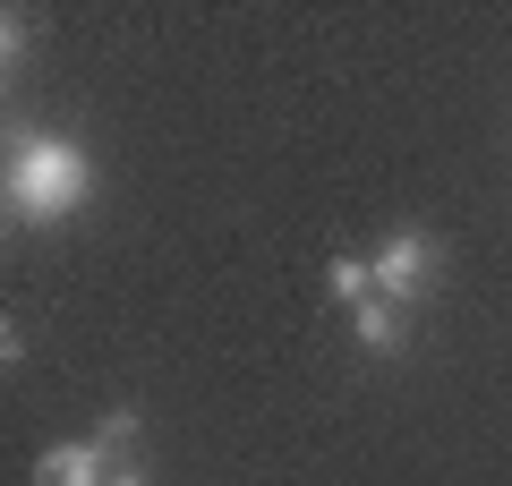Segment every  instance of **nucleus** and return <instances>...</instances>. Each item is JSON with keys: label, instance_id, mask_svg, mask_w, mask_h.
<instances>
[{"label": "nucleus", "instance_id": "f257e3e1", "mask_svg": "<svg viewBox=\"0 0 512 486\" xmlns=\"http://www.w3.org/2000/svg\"><path fill=\"white\" fill-rule=\"evenodd\" d=\"M86 197H94L86 145L43 137V128H18V137H9V222H60Z\"/></svg>", "mask_w": 512, "mask_h": 486}, {"label": "nucleus", "instance_id": "f03ea898", "mask_svg": "<svg viewBox=\"0 0 512 486\" xmlns=\"http://www.w3.org/2000/svg\"><path fill=\"white\" fill-rule=\"evenodd\" d=\"M436 290V239H419V231H393L376 248V299H393V307H410V299H427Z\"/></svg>", "mask_w": 512, "mask_h": 486}, {"label": "nucleus", "instance_id": "7ed1b4c3", "mask_svg": "<svg viewBox=\"0 0 512 486\" xmlns=\"http://www.w3.org/2000/svg\"><path fill=\"white\" fill-rule=\"evenodd\" d=\"M111 469H103V444H52L35 461V486H103Z\"/></svg>", "mask_w": 512, "mask_h": 486}, {"label": "nucleus", "instance_id": "20e7f679", "mask_svg": "<svg viewBox=\"0 0 512 486\" xmlns=\"http://www.w3.org/2000/svg\"><path fill=\"white\" fill-rule=\"evenodd\" d=\"M325 290H333L342 307H367V299H376V256H333V265H325Z\"/></svg>", "mask_w": 512, "mask_h": 486}, {"label": "nucleus", "instance_id": "39448f33", "mask_svg": "<svg viewBox=\"0 0 512 486\" xmlns=\"http://www.w3.org/2000/svg\"><path fill=\"white\" fill-rule=\"evenodd\" d=\"M350 324H359V350H402V307H393V299L350 307Z\"/></svg>", "mask_w": 512, "mask_h": 486}, {"label": "nucleus", "instance_id": "423d86ee", "mask_svg": "<svg viewBox=\"0 0 512 486\" xmlns=\"http://www.w3.org/2000/svg\"><path fill=\"white\" fill-rule=\"evenodd\" d=\"M94 444H103V452H128V444H137V410H103Z\"/></svg>", "mask_w": 512, "mask_h": 486}, {"label": "nucleus", "instance_id": "0eeeda50", "mask_svg": "<svg viewBox=\"0 0 512 486\" xmlns=\"http://www.w3.org/2000/svg\"><path fill=\"white\" fill-rule=\"evenodd\" d=\"M103 486H146V478H137V469H111V478Z\"/></svg>", "mask_w": 512, "mask_h": 486}]
</instances>
